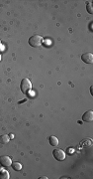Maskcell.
I'll use <instances>...</instances> for the list:
<instances>
[{"label":"cell","instance_id":"cell-2","mask_svg":"<svg viewBox=\"0 0 93 179\" xmlns=\"http://www.w3.org/2000/svg\"><path fill=\"white\" fill-rule=\"evenodd\" d=\"M20 88H21V91L23 94H29L31 92V90H32V83L30 82L28 79H23L21 82V86H20Z\"/></svg>","mask_w":93,"mask_h":179},{"label":"cell","instance_id":"cell-15","mask_svg":"<svg viewBox=\"0 0 93 179\" xmlns=\"http://www.w3.org/2000/svg\"><path fill=\"white\" fill-rule=\"evenodd\" d=\"M0 61H1V55H0Z\"/></svg>","mask_w":93,"mask_h":179},{"label":"cell","instance_id":"cell-16","mask_svg":"<svg viewBox=\"0 0 93 179\" xmlns=\"http://www.w3.org/2000/svg\"><path fill=\"white\" fill-rule=\"evenodd\" d=\"M0 45H1V42H0Z\"/></svg>","mask_w":93,"mask_h":179},{"label":"cell","instance_id":"cell-14","mask_svg":"<svg viewBox=\"0 0 93 179\" xmlns=\"http://www.w3.org/2000/svg\"><path fill=\"white\" fill-rule=\"evenodd\" d=\"M9 138H13V134H10V135H9Z\"/></svg>","mask_w":93,"mask_h":179},{"label":"cell","instance_id":"cell-11","mask_svg":"<svg viewBox=\"0 0 93 179\" xmlns=\"http://www.w3.org/2000/svg\"><path fill=\"white\" fill-rule=\"evenodd\" d=\"M12 167H13V169H14V170H17V171H19V170H21V169H22V165L20 164L19 162H14V163H12Z\"/></svg>","mask_w":93,"mask_h":179},{"label":"cell","instance_id":"cell-12","mask_svg":"<svg viewBox=\"0 0 93 179\" xmlns=\"http://www.w3.org/2000/svg\"><path fill=\"white\" fill-rule=\"evenodd\" d=\"M86 9H87L88 13H90V14H92L93 13V9H92V2L89 1L87 4H86Z\"/></svg>","mask_w":93,"mask_h":179},{"label":"cell","instance_id":"cell-4","mask_svg":"<svg viewBox=\"0 0 93 179\" xmlns=\"http://www.w3.org/2000/svg\"><path fill=\"white\" fill-rule=\"evenodd\" d=\"M0 165L3 167H9L10 165H12V160L9 156L2 155L0 156Z\"/></svg>","mask_w":93,"mask_h":179},{"label":"cell","instance_id":"cell-13","mask_svg":"<svg viewBox=\"0 0 93 179\" xmlns=\"http://www.w3.org/2000/svg\"><path fill=\"white\" fill-rule=\"evenodd\" d=\"M48 177H46V176H43V177H41V179H46Z\"/></svg>","mask_w":93,"mask_h":179},{"label":"cell","instance_id":"cell-8","mask_svg":"<svg viewBox=\"0 0 93 179\" xmlns=\"http://www.w3.org/2000/svg\"><path fill=\"white\" fill-rule=\"evenodd\" d=\"M9 172L5 169L0 170V179H9Z\"/></svg>","mask_w":93,"mask_h":179},{"label":"cell","instance_id":"cell-7","mask_svg":"<svg viewBox=\"0 0 93 179\" xmlns=\"http://www.w3.org/2000/svg\"><path fill=\"white\" fill-rule=\"evenodd\" d=\"M49 142H50V144L52 145V146H57V145H59V139H57V137H56L55 135L50 136Z\"/></svg>","mask_w":93,"mask_h":179},{"label":"cell","instance_id":"cell-10","mask_svg":"<svg viewBox=\"0 0 93 179\" xmlns=\"http://www.w3.org/2000/svg\"><path fill=\"white\" fill-rule=\"evenodd\" d=\"M80 145L82 147H86V146L89 147V146H91L92 145V140L91 139H84L80 142Z\"/></svg>","mask_w":93,"mask_h":179},{"label":"cell","instance_id":"cell-6","mask_svg":"<svg viewBox=\"0 0 93 179\" xmlns=\"http://www.w3.org/2000/svg\"><path fill=\"white\" fill-rule=\"evenodd\" d=\"M82 120H83V122H92V120H93V111H87L86 113H84L83 115H82Z\"/></svg>","mask_w":93,"mask_h":179},{"label":"cell","instance_id":"cell-3","mask_svg":"<svg viewBox=\"0 0 93 179\" xmlns=\"http://www.w3.org/2000/svg\"><path fill=\"white\" fill-rule=\"evenodd\" d=\"M53 155L56 158L57 161H63L65 159V152L63 150V149L59 148H56L54 151H53Z\"/></svg>","mask_w":93,"mask_h":179},{"label":"cell","instance_id":"cell-9","mask_svg":"<svg viewBox=\"0 0 93 179\" xmlns=\"http://www.w3.org/2000/svg\"><path fill=\"white\" fill-rule=\"evenodd\" d=\"M9 136L6 135V134H4V135H1L0 136V145H4L6 144V143H8L9 141Z\"/></svg>","mask_w":93,"mask_h":179},{"label":"cell","instance_id":"cell-5","mask_svg":"<svg viewBox=\"0 0 93 179\" xmlns=\"http://www.w3.org/2000/svg\"><path fill=\"white\" fill-rule=\"evenodd\" d=\"M81 60L86 64H91L93 62V55L92 53H84L81 55Z\"/></svg>","mask_w":93,"mask_h":179},{"label":"cell","instance_id":"cell-1","mask_svg":"<svg viewBox=\"0 0 93 179\" xmlns=\"http://www.w3.org/2000/svg\"><path fill=\"white\" fill-rule=\"evenodd\" d=\"M43 42H44L43 37L40 35H34V36H32V37H30V39H29V45L34 47V48L40 47L43 44Z\"/></svg>","mask_w":93,"mask_h":179}]
</instances>
